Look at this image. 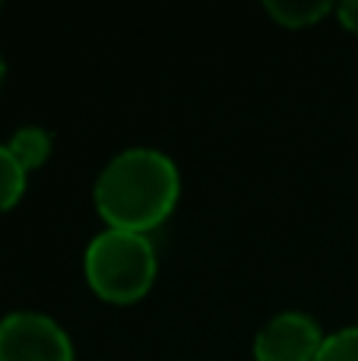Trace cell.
Wrapping results in <instances>:
<instances>
[{
    "label": "cell",
    "mask_w": 358,
    "mask_h": 361,
    "mask_svg": "<svg viewBox=\"0 0 358 361\" xmlns=\"http://www.w3.org/2000/svg\"><path fill=\"white\" fill-rule=\"evenodd\" d=\"M181 197L178 165L159 149H124L95 180V209L111 228L146 235L171 216Z\"/></svg>",
    "instance_id": "6da1fadb"
},
{
    "label": "cell",
    "mask_w": 358,
    "mask_h": 361,
    "mask_svg": "<svg viewBox=\"0 0 358 361\" xmlns=\"http://www.w3.org/2000/svg\"><path fill=\"white\" fill-rule=\"evenodd\" d=\"M156 247L146 235L108 228L86 247V279L105 301L130 305L143 298L156 279Z\"/></svg>",
    "instance_id": "7a4b0ae2"
},
{
    "label": "cell",
    "mask_w": 358,
    "mask_h": 361,
    "mask_svg": "<svg viewBox=\"0 0 358 361\" xmlns=\"http://www.w3.org/2000/svg\"><path fill=\"white\" fill-rule=\"evenodd\" d=\"M0 361H73V345L57 320L16 311L0 320Z\"/></svg>",
    "instance_id": "3957f363"
},
{
    "label": "cell",
    "mask_w": 358,
    "mask_h": 361,
    "mask_svg": "<svg viewBox=\"0 0 358 361\" xmlns=\"http://www.w3.org/2000/svg\"><path fill=\"white\" fill-rule=\"evenodd\" d=\"M323 345V333L314 317L302 311L276 314L254 339L257 361H314Z\"/></svg>",
    "instance_id": "277c9868"
},
{
    "label": "cell",
    "mask_w": 358,
    "mask_h": 361,
    "mask_svg": "<svg viewBox=\"0 0 358 361\" xmlns=\"http://www.w3.org/2000/svg\"><path fill=\"white\" fill-rule=\"evenodd\" d=\"M6 149H10V156L16 159V162L23 165V171L29 175L32 169L44 165V159L51 156V133L42 130V127H23V130H16L10 137Z\"/></svg>",
    "instance_id": "5b68a950"
},
{
    "label": "cell",
    "mask_w": 358,
    "mask_h": 361,
    "mask_svg": "<svg viewBox=\"0 0 358 361\" xmlns=\"http://www.w3.org/2000/svg\"><path fill=\"white\" fill-rule=\"evenodd\" d=\"M333 10V6L327 4V0H270L266 4V13H270L276 23H283L285 29H304V25H314L321 16H327V13Z\"/></svg>",
    "instance_id": "8992f818"
},
{
    "label": "cell",
    "mask_w": 358,
    "mask_h": 361,
    "mask_svg": "<svg viewBox=\"0 0 358 361\" xmlns=\"http://www.w3.org/2000/svg\"><path fill=\"white\" fill-rule=\"evenodd\" d=\"M25 190V171L16 159L10 156L6 146H0V212L19 203Z\"/></svg>",
    "instance_id": "52a82bcc"
},
{
    "label": "cell",
    "mask_w": 358,
    "mask_h": 361,
    "mask_svg": "<svg viewBox=\"0 0 358 361\" xmlns=\"http://www.w3.org/2000/svg\"><path fill=\"white\" fill-rule=\"evenodd\" d=\"M314 361H358V326H346L327 336Z\"/></svg>",
    "instance_id": "ba28073f"
},
{
    "label": "cell",
    "mask_w": 358,
    "mask_h": 361,
    "mask_svg": "<svg viewBox=\"0 0 358 361\" xmlns=\"http://www.w3.org/2000/svg\"><path fill=\"white\" fill-rule=\"evenodd\" d=\"M336 13H340V19H342L346 29L358 32V0H346V4H340L336 6Z\"/></svg>",
    "instance_id": "9c48e42d"
},
{
    "label": "cell",
    "mask_w": 358,
    "mask_h": 361,
    "mask_svg": "<svg viewBox=\"0 0 358 361\" xmlns=\"http://www.w3.org/2000/svg\"><path fill=\"white\" fill-rule=\"evenodd\" d=\"M4 73H6V63H4V54H0V86H4Z\"/></svg>",
    "instance_id": "30bf717a"
}]
</instances>
